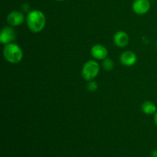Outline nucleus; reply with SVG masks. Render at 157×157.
<instances>
[{"label":"nucleus","mask_w":157,"mask_h":157,"mask_svg":"<svg viewBox=\"0 0 157 157\" xmlns=\"http://www.w3.org/2000/svg\"><path fill=\"white\" fill-rule=\"evenodd\" d=\"M141 109H142L143 112L147 115L155 114L157 111L156 104L150 101H147L143 103Z\"/></svg>","instance_id":"obj_10"},{"label":"nucleus","mask_w":157,"mask_h":157,"mask_svg":"<svg viewBox=\"0 0 157 157\" xmlns=\"http://www.w3.org/2000/svg\"><path fill=\"white\" fill-rule=\"evenodd\" d=\"M151 157H157V150H155L152 153Z\"/></svg>","instance_id":"obj_13"},{"label":"nucleus","mask_w":157,"mask_h":157,"mask_svg":"<svg viewBox=\"0 0 157 157\" xmlns=\"http://www.w3.org/2000/svg\"><path fill=\"white\" fill-rule=\"evenodd\" d=\"M87 88L89 91L90 92H94L95 90H97V89L98 88V83L94 81H90L88 82L87 85Z\"/></svg>","instance_id":"obj_12"},{"label":"nucleus","mask_w":157,"mask_h":157,"mask_svg":"<svg viewBox=\"0 0 157 157\" xmlns=\"http://www.w3.org/2000/svg\"><path fill=\"white\" fill-rule=\"evenodd\" d=\"M56 1H58V2H62V1H64V0H56Z\"/></svg>","instance_id":"obj_15"},{"label":"nucleus","mask_w":157,"mask_h":157,"mask_svg":"<svg viewBox=\"0 0 157 157\" xmlns=\"http://www.w3.org/2000/svg\"><path fill=\"white\" fill-rule=\"evenodd\" d=\"M151 7L150 0H135L132 5V9L135 13L144 15L147 13Z\"/></svg>","instance_id":"obj_5"},{"label":"nucleus","mask_w":157,"mask_h":157,"mask_svg":"<svg viewBox=\"0 0 157 157\" xmlns=\"http://www.w3.org/2000/svg\"><path fill=\"white\" fill-rule=\"evenodd\" d=\"M100 71V65L98 62L90 60L84 64L81 71V75L85 81H90L94 79Z\"/></svg>","instance_id":"obj_3"},{"label":"nucleus","mask_w":157,"mask_h":157,"mask_svg":"<svg viewBox=\"0 0 157 157\" xmlns=\"http://www.w3.org/2000/svg\"><path fill=\"white\" fill-rule=\"evenodd\" d=\"M26 22L30 31L35 33H38L41 32L45 26V15L39 10L31 11L27 15Z\"/></svg>","instance_id":"obj_1"},{"label":"nucleus","mask_w":157,"mask_h":157,"mask_svg":"<svg viewBox=\"0 0 157 157\" xmlns=\"http://www.w3.org/2000/svg\"><path fill=\"white\" fill-rule=\"evenodd\" d=\"M129 35L123 31H119L113 36V42L117 47L124 48L129 43Z\"/></svg>","instance_id":"obj_9"},{"label":"nucleus","mask_w":157,"mask_h":157,"mask_svg":"<svg viewBox=\"0 0 157 157\" xmlns=\"http://www.w3.org/2000/svg\"><path fill=\"white\" fill-rule=\"evenodd\" d=\"M137 61V57L134 52L131 51H126L123 52L120 56V61L121 64L126 67H131L136 64Z\"/></svg>","instance_id":"obj_7"},{"label":"nucleus","mask_w":157,"mask_h":157,"mask_svg":"<svg viewBox=\"0 0 157 157\" xmlns=\"http://www.w3.org/2000/svg\"><path fill=\"white\" fill-rule=\"evenodd\" d=\"M16 38V34L12 27L6 26L0 32V42L3 44H8L12 43Z\"/></svg>","instance_id":"obj_4"},{"label":"nucleus","mask_w":157,"mask_h":157,"mask_svg":"<svg viewBox=\"0 0 157 157\" xmlns=\"http://www.w3.org/2000/svg\"><path fill=\"white\" fill-rule=\"evenodd\" d=\"M154 122H155V124H156V126L157 127V111H156V113L154 114Z\"/></svg>","instance_id":"obj_14"},{"label":"nucleus","mask_w":157,"mask_h":157,"mask_svg":"<svg viewBox=\"0 0 157 157\" xmlns=\"http://www.w3.org/2000/svg\"><path fill=\"white\" fill-rule=\"evenodd\" d=\"M90 54L94 59L104 60L108 55V51L102 44H95L90 49Z\"/></svg>","instance_id":"obj_8"},{"label":"nucleus","mask_w":157,"mask_h":157,"mask_svg":"<svg viewBox=\"0 0 157 157\" xmlns=\"http://www.w3.org/2000/svg\"><path fill=\"white\" fill-rule=\"evenodd\" d=\"M102 66L103 68L104 69L107 71H110L113 69L114 67V62L113 61V60H111L110 58H105L104 60H103L102 62Z\"/></svg>","instance_id":"obj_11"},{"label":"nucleus","mask_w":157,"mask_h":157,"mask_svg":"<svg viewBox=\"0 0 157 157\" xmlns=\"http://www.w3.org/2000/svg\"><path fill=\"white\" fill-rule=\"evenodd\" d=\"M7 22L9 25L12 27H15V26L21 25L25 21V16L23 13L18 11H12L8 15Z\"/></svg>","instance_id":"obj_6"},{"label":"nucleus","mask_w":157,"mask_h":157,"mask_svg":"<svg viewBox=\"0 0 157 157\" xmlns=\"http://www.w3.org/2000/svg\"><path fill=\"white\" fill-rule=\"evenodd\" d=\"M3 55L7 61L12 64H18L22 60L23 52L21 48L15 43L6 44L3 49Z\"/></svg>","instance_id":"obj_2"}]
</instances>
